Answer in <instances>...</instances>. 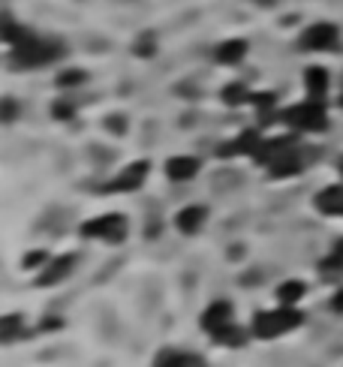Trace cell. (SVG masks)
<instances>
[{
	"mask_svg": "<svg viewBox=\"0 0 343 367\" xmlns=\"http://www.w3.org/2000/svg\"><path fill=\"white\" fill-rule=\"evenodd\" d=\"M226 325H232V305L229 301H217V305H211L202 316V328L214 337L217 332H223Z\"/></svg>",
	"mask_w": 343,
	"mask_h": 367,
	"instance_id": "cell-6",
	"label": "cell"
},
{
	"mask_svg": "<svg viewBox=\"0 0 343 367\" xmlns=\"http://www.w3.org/2000/svg\"><path fill=\"white\" fill-rule=\"evenodd\" d=\"M187 367H205V361H202V358H190Z\"/></svg>",
	"mask_w": 343,
	"mask_h": 367,
	"instance_id": "cell-27",
	"label": "cell"
},
{
	"mask_svg": "<svg viewBox=\"0 0 343 367\" xmlns=\"http://www.w3.org/2000/svg\"><path fill=\"white\" fill-rule=\"evenodd\" d=\"M106 126H109V130H114V133H124L126 130V121L124 118H109Z\"/></svg>",
	"mask_w": 343,
	"mask_h": 367,
	"instance_id": "cell-24",
	"label": "cell"
},
{
	"mask_svg": "<svg viewBox=\"0 0 343 367\" xmlns=\"http://www.w3.org/2000/svg\"><path fill=\"white\" fill-rule=\"evenodd\" d=\"M154 33H142L136 43V55H154Z\"/></svg>",
	"mask_w": 343,
	"mask_h": 367,
	"instance_id": "cell-21",
	"label": "cell"
},
{
	"mask_svg": "<svg viewBox=\"0 0 343 367\" xmlns=\"http://www.w3.org/2000/svg\"><path fill=\"white\" fill-rule=\"evenodd\" d=\"M244 52H247L244 40H229V43H223L217 48V60L220 63H238L241 57H244Z\"/></svg>",
	"mask_w": 343,
	"mask_h": 367,
	"instance_id": "cell-13",
	"label": "cell"
},
{
	"mask_svg": "<svg viewBox=\"0 0 343 367\" xmlns=\"http://www.w3.org/2000/svg\"><path fill=\"white\" fill-rule=\"evenodd\" d=\"M301 295H304V286H301L298 280H289V283H283L281 289H277V298H281L283 307H292Z\"/></svg>",
	"mask_w": 343,
	"mask_h": 367,
	"instance_id": "cell-14",
	"label": "cell"
},
{
	"mask_svg": "<svg viewBox=\"0 0 343 367\" xmlns=\"http://www.w3.org/2000/svg\"><path fill=\"white\" fill-rule=\"evenodd\" d=\"M75 265V256H60V259H55V262H48V268L43 271V286H48V283H60L63 277L70 274V268Z\"/></svg>",
	"mask_w": 343,
	"mask_h": 367,
	"instance_id": "cell-10",
	"label": "cell"
},
{
	"mask_svg": "<svg viewBox=\"0 0 343 367\" xmlns=\"http://www.w3.org/2000/svg\"><path fill=\"white\" fill-rule=\"evenodd\" d=\"M304 82H307V91L313 97H322L328 91V72L320 70V67H310L307 72H304Z\"/></svg>",
	"mask_w": 343,
	"mask_h": 367,
	"instance_id": "cell-12",
	"label": "cell"
},
{
	"mask_svg": "<svg viewBox=\"0 0 343 367\" xmlns=\"http://www.w3.org/2000/svg\"><path fill=\"white\" fill-rule=\"evenodd\" d=\"M223 99H226L229 106H235V103H244V99H247L244 84H229L226 91H223Z\"/></svg>",
	"mask_w": 343,
	"mask_h": 367,
	"instance_id": "cell-18",
	"label": "cell"
},
{
	"mask_svg": "<svg viewBox=\"0 0 343 367\" xmlns=\"http://www.w3.org/2000/svg\"><path fill=\"white\" fill-rule=\"evenodd\" d=\"M16 115H18V106L12 99H4V121H16Z\"/></svg>",
	"mask_w": 343,
	"mask_h": 367,
	"instance_id": "cell-22",
	"label": "cell"
},
{
	"mask_svg": "<svg viewBox=\"0 0 343 367\" xmlns=\"http://www.w3.org/2000/svg\"><path fill=\"white\" fill-rule=\"evenodd\" d=\"M304 316L295 307H281V310H268V313H259L253 319V334L256 337H281L292 328L301 325Z\"/></svg>",
	"mask_w": 343,
	"mask_h": 367,
	"instance_id": "cell-1",
	"label": "cell"
},
{
	"mask_svg": "<svg viewBox=\"0 0 343 367\" xmlns=\"http://www.w3.org/2000/svg\"><path fill=\"white\" fill-rule=\"evenodd\" d=\"M286 124L298 126V130H325V111L320 103H307V106H295L286 111Z\"/></svg>",
	"mask_w": 343,
	"mask_h": 367,
	"instance_id": "cell-4",
	"label": "cell"
},
{
	"mask_svg": "<svg viewBox=\"0 0 343 367\" xmlns=\"http://www.w3.org/2000/svg\"><path fill=\"white\" fill-rule=\"evenodd\" d=\"M45 259V253H31V259L28 262H24V265H28V268H31V265H36V262H43Z\"/></svg>",
	"mask_w": 343,
	"mask_h": 367,
	"instance_id": "cell-26",
	"label": "cell"
},
{
	"mask_svg": "<svg viewBox=\"0 0 343 367\" xmlns=\"http://www.w3.org/2000/svg\"><path fill=\"white\" fill-rule=\"evenodd\" d=\"M337 43V28L332 24H313L301 33V48H307V52H325V48H334Z\"/></svg>",
	"mask_w": 343,
	"mask_h": 367,
	"instance_id": "cell-5",
	"label": "cell"
},
{
	"mask_svg": "<svg viewBox=\"0 0 343 367\" xmlns=\"http://www.w3.org/2000/svg\"><path fill=\"white\" fill-rule=\"evenodd\" d=\"M85 79H87V75H85L82 70H67V72L58 75V84H60V87H72V84H82Z\"/></svg>",
	"mask_w": 343,
	"mask_h": 367,
	"instance_id": "cell-19",
	"label": "cell"
},
{
	"mask_svg": "<svg viewBox=\"0 0 343 367\" xmlns=\"http://www.w3.org/2000/svg\"><path fill=\"white\" fill-rule=\"evenodd\" d=\"M63 48L58 43H45V40H31V43H24L18 45V52H16V63H21V67H40V63H48V60H55L60 57Z\"/></svg>",
	"mask_w": 343,
	"mask_h": 367,
	"instance_id": "cell-2",
	"label": "cell"
},
{
	"mask_svg": "<svg viewBox=\"0 0 343 367\" xmlns=\"http://www.w3.org/2000/svg\"><path fill=\"white\" fill-rule=\"evenodd\" d=\"M316 208L322 214H343V187H328L316 199Z\"/></svg>",
	"mask_w": 343,
	"mask_h": 367,
	"instance_id": "cell-11",
	"label": "cell"
},
{
	"mask_svg": "<svg viewBox=\"0 0 343 367\" xmlns=\"http://www.w3.org/2000/svg\"><path fill=\"white\" fill-rule=\"evenodd\" d=\"M145 175H148V160H138V163H133V166H126L118 178L111 181V193H118V190H124V193H130V190H136L138 184L145 181Z\"/></svg>",
	"mask_w": 343,
	"mask_h": 367,
	"instance_id": "cell-7",
	"label": "cell"
},
{
	"mask_svg": "<svg viewBox=\"0 0 343 367\" xmlns=\"http://www.w3.org/2000/svg\"><path fill=\"white\" fill-rule=\"evenodd\" d=\"M126 232V220L118 217V214H106V217H97L91 223H85L82 226V235L87 238H103V241H121Z\"/></svg>",
	"mask_w": 343,
	"mask_h": 367,
	"instance_id": "cell-3",
	"label": "cell"
},
{
	"mask_svg": "<svg viewBox=\"0 0 343 367\" xmlns=\"http://www.w3.org/2000/svg\"><path fill=\"white\" fill-rule=\"evenodd\" d=\"M187 356H181L178 349H163L160 356H157V361H154V367H187Z\"/></svg>",
	"mask_w": 343,
	"mask_h": 367,
	"instance_id": "cell-16",
	"label": "cell"
},
{
	"mask_svg": "<svg viewBox=\"0 0 343 367\" xmlns=\"http://www.w3.org/2000/svg\"><path fill=\"white\" fill-rule=\"evenodd\" d=\"M214 340H217V344H229V346H238V344H244V332H241V328L232 322V325H226L223 332H217L214 334Z\"/></svg>",
	"mask_w": 343,
	"mask_h": 367,
	"instance_id": "cell-17",
	"label": "cell"
},
{
	"mask_svg": "<svg viewBox=\"0 0 343 367\" xmlns=\"http://www.w3.org/2000/svg\"><path fill=\"white\" fill-rule=\"evenodd\" d=\"M340 103H343V99H340Z\"/></svg>",
	"mask_w": 343,
	"mask_h": 367,
	"instance_id": "cell-28",
	"label": "cell"
},
{
	"mask_svg": "<svg viewBox=\"0 0 343 367\" xmlns=\"http://www.w3.org/2000/svg\"><path fill=\"white\" fill-rule=\"evenodd\" d=\"M72 111H75V109H72L70 103H55V118H70Z\"/></svg>",
	"mask_w": 343,
	"mask_h": 367,
	"instance_id": "cell-23",
	"label": "cell"
},
{
	"mask_svg": "<svg viewBox=\"0 0 343 367\" xmlns=\"http://www.w3.org/2000/svg\"><path fill=\"white\" fill-rule=\"evenodd\" d=\"M271 172L274 175H295V172H301V163H298L295 154H283L271 163Z\"/></svg>",
	"mask_w": 343,
	"mask_h": 367,
	"instance_id": "cell-15",
	"label": "cell"
},
{
	"mask_svg": "<svg viewBox=\"0 0 343 367\" xmlns=\"http://www.w3.org/2000/svg\"><path fill=\"white\" fill-rule=\"evenodd\" d=\"M18 325H21V316H6L4 319V344H9V340H16V334H18Z\"/></svg>",
	"mask_w": 343,
	"mask_h": 367,
	"instance_id": "cell-20",
	"label": "cell"
},
{
	"mask_svg": "<svg viewBox=\"0 0 343 367\" xmlns=\"http://www.w3.org/2000/svg\"><path fill=\"white\" fill-rule=\"evenodd\" d=\"M205 217H208V211H205V205H190V208H184L181 214H178V229H181L184 235H193V232H199L202 229V223H205Z\"/></svg>",
	"mask_w": 343,
	"mask_h": 367,
	"instance_id": "cell-8",
	"label": "cell"
},
{
	"mask_svg": "<svg viewBox=\"0 0 343 367\" xmlns=\"http://www.w3.org/2000/svg\"><path fill=\"white\" fill-rule=\"evenodd\" d=\"M196 172H199V160H193V157H175L166 163V175L172 181H187V178H193Z\"/></svg>",
	"mask_w": 343,
	"mask_h": 367,
	"instance_id": "cell-9",
	"label": "cell"
},
{
	"mask_svg": "<svg viewBox=\"0 0 343 367\" xmlns=\"http://www.w3.org/2000/svg\"><path fill=\"white\" fill-rule=\"evenodd\" d=\"M332 310H334V313H343V289H340V292H334V298H332Z\"/></svg>",
	"mask_w": 343,
	"mask_h": 367,
	"instance_id": "cell-25",
	"label": "cell"
}]
</instances>
